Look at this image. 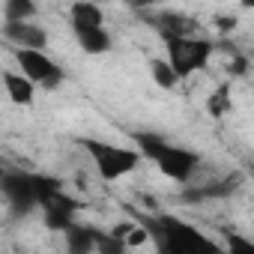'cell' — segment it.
<instances>
[{
  "label": "cell",
  "mask_w": 254,
  "mask_h": 254,
  "mask_svg": "<svg viewBox=\"0 0 254 254\" xmlns=\"http://www.w3.org/2000/svg\"><path fill=\"white\" fill-rule=\"evenodd\" d=\"M239 6L248 9V12H254V0H239Z\"/></svg>",
  "instance_id": "19"
},
{
  "label": "cell",
  "mask_w": 254,
  "mask_h": 254,
  "mask_svg": "<svg viewBox=\"0 0 254 254\" xmlns=\"http://www.w3.org/2000/svg\"><path fill=\"white\" fill-rule=\"evenodd\" d=\"M72 33H75L78 48H81L84 54H90V57L108 54V51L114 48V39H111V33L105 30V24H102V27H81V30H72Z\"/></svg>",
  "instance_id": "10"
},
{
  "label": "cell",
  "mask_w": 254,
  "mask_h": 254,
  "mask_svg": "<svg viewBox=\"0 0 254 254\" xmlns=\"http://www.w3.org/2000/svg\"><path fill=\"white\" fill-rule=\"evenodd\" d=\"M230 72H233V75H245V72H248V60H245L242 54H236V57L230 60Z\"/></svg>",
  "instance_id": "17"
},
{
  "label": "cell",
  "mask_w": 254,
  "mask_h": 254,
  "mask_svg": "<svg viewBox=\"0 0 254 254\" xmlns=\"http://www.w3.org/2000/svg\"><path fill=\"white\" fill-rule=\"evenodd\" d=\"M132 9H138V12H147V9H153V6H159V3H165V0H126Z\"/></svg>",
  "instance_id": "15"
},
{
  "label": "cell",
  "mask_w": 254,
  "mask_h": 254,
  "mask_svg": "<svg viewBox=\"0 0 254 254\" xmlns=\"http://www.w3.org/2000/svg\"><path fill=\"white\" fill-rule=\"evenodd\" d=\"M227 248H230V251H254V242H245L242 236H239V239L230 236V239H227Z\"/></svg>",
  "instance_id": "16"
},
{
  "label": "cell",
  "mask_w": 254,
  "mask_h": 254,
  "mask_svg": "<svg viewBox=\"0 0 254 254\" xmlns=\"http://www.w3.org/2000/svg\"><path fill=\"white\" fill-rule=\"evenodd\" d=\"M12 54H15L18 69H21L30 81H36V87H42V90H57V87L66 81V72L45 54V48H12Z\"/></svg>",
  "instance_id": "5"
},
{
  "label": "cell",
  "mask_w": 254,
  "mask_h": 254,
  "mask_svg": "<svg viewBox=\"0 0 254 254\" xmlns=\"http://www.w3.org/2000/svg\"><path fill=\"white\" fill-rule=\"evenodd\" d=\"M3 87H6V96L12 105L18 108H30L36 102V81H30L24 72H3Z\"/></svg>",
  "instance_id": "9"
},
{
  "label": "cell",
  "mask_w": 254,
  "mask_h": 254,
  "mask_svg": "<svg viewBox=\"0 0 254 254\" xmlns=\"http://www.w3.org/2000/svg\"><path fill=\"white\" fill-rule=\"evenodd\" d=\"M150 230H153V239H156V248L159 251H171V254H186L197 245H212L197 227L174 218V215H147L141 218Z\"/></svg>",
  "instance_id": "4"
},
{
  "label": "cell",
  "mask_w": 254,
  "mask_h": 254,
  "mask_svg": "<svg viewBox=\"0 0 254 254\" xmlns=\"http://www.w3.org/2000/svg\"><path fill=\"white\" fill-rule=\"evenodd\" d=\"M147 21L159 30V36H200V24H197V18H191V15H186V12H174V9H168V12H156V15H147Z\"/></svg>",
  "instance_id": "8"
},
{
  "label": "cell",
  "mask_w": 254,
  "mask_h": 254,
  "mask_svg": "<svg viewBox=\"0 0 254 254\" xmlns=\"http://www.w3.org/2000/svg\"><path fill=\"white\" fill-rule=\"evenodd\" d=\"M150 72H153V81L159 84V87H165V90H174L183 78L177 75V69L171 66V60L168 57H150Z\"/></svg>",
  "instance_id": "13"
},
{
  "label": "cell",
  "mask_w": 254,
  "mask_h": 254,
  "mask_svg": "<svg viewBox=\"0 0 254 254\" xmlns=\"http://www.w3.org/2000/svg\"><path fill=\"white\" fill-rule=\"evenodd\" d=\"M230 111H233V90H230V84H218L206 96V114L209 117H224Z\"/></svg>",
  "instance_id": "12"
},
{
  "label": "cell",
  "mask_w": 254,
  "mask_h": 254,
  "mask_svg": "<svg viewBox=\"0 0 254 254\" xmlns=\"http://www.w3.org/2000/svg\"><path fill=\"white\" fill-rule=\"evenodd\" d=\"M135 147L144 153V159H150L168 180L174 183H189L194 177V171L200 168V156L194 150H186L180 144H171L153 132H138L135 135Z\"/></svg>",
  "instance_id": "1"
},
{
  "label": "cell",
  "mask_w": 254,
  "mask_h": 254,
  "mask_svg": "<svg viewBox=\"0 0 254 254\" xmlns=\"http://www.w3.org/2000/svg\"><path fill=\"white\" fill-rule=\"evenodd\" d=\"M36 0H6L3 3V21H33Z\"/></svg>",
  "instance_id": "14"
},
{
  "label": "cell",
  "mask_w": 254,
  "mask_h": 254,
  "mask_svg": "<svg viewBox=\"0 0 254 254\" xmlns=\"http://www.w3.org/2000/svg\"><path fill=\"white\" fill-rule=\"evenodd\" d=\"M3 39L12 48H48V30L36 21H3Z\"/></svg>",
  "instance_id": "7"
},
{
  "label": "cell",
  "mask_w": 254,
  "mask_h": 254,
  "mask_svg": "<svg viewBox=\"0 0 254 254\" xmlns=\"http://www.w3.org/2000/svg\"><path fill=\"white\" fill-rule=\"evenodd\" d=\"M165 42V57L171 60V66L177 69L180 78H191L197 72H203L215 54V42L200 36H162Z\"/></svg>",
  "instance_id": "3"
},
{
  "label": "cell",
  "mask_w": 254,
  "mask_h": 254,
  "mask_svg": "<svg viewBox=\"0 0 254 254\" xmlns=\"http://www.w3.org/2000/svg\"><path fill=\"white\" fill-rule=\"evenodd\" d=\"M78 147L90 156V162L96 165V174L105 183H117L123 177H129L144 162V153L138 147H120V144H108V141H99L90 135L78 138Z\"/></svg>",
  "instance_id": "2"
},
{
  "label": "cell",
  "mask_w": 254,
  "mask_h": 254,
  "mask_svg": "<svg viewBox=\"0 0 254 254\" xmlns=\"http://www.w3.org/2000/svg\"><path fill=\"white\" fill-rule=\"evenodd\" d=\"M69 24L72 30H81V27H102L105 24V12L96 0H75L69 6Z\"/></svg>",
  "instance_id": "11"
},
{
  "label": "cell",
  "mask_w": 254,
  "mask_h": 254,
  "mask_svg": "<svg viewBox=\"0 0 254 254\" xmlns=\"http://www.w3.org/2000/svg\"><path fill=\"white\" fill-rule=\"evenodd\" d=\"M215 27H218L221 33H230V30L236 27V18H215Z\"/></svg>",
  "instance_id": "18"
},
{
  "label": "cell",
  "mask_w": 254,
  "mask_h": 254,
  "mask_svg": "<svg viewBox=\"0 0 254 254\" xmlns=\"http://www.w3.org/2000/svg\"><path fill=\"white\" fill-rule=\"evenodd\" d=\"M3 197L18 212H30L33 206H39V183H36V174L9 171L3 177Z\"/></svg>",
  "instance_id": "6"
}]
</instances>
